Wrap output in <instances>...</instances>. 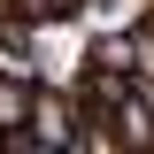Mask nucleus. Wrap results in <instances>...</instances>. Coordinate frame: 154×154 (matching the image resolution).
<instances>
[{
	"instance_id": "1",
	"label": "nucleus",
	"mask_w": 154,
	"mask_h": 154,
	"mask_svg": "<svg viewBox=\"0 0 154 154\" xmlns=\"http://www.w3.org/2000/svg\"><path fill=\"white\" fill-rule=\"evenodd\" d=\"M77 131H85V100L69 93V85H38L31 93V116H23V139H38V146H77Z\"/></svg>"
},
{
	"instance_id": "2",
	"label": "nucleus",
	"mask_w": 154,
	"mask_h": 154,
	"mask_svg": "<svg viewBox=\"0 0 154 154\" xmlns=\"http://www.w3.org/2000/svg\"><path fill=\"white\" fill-rule=\"evenodd\" d=\"M0 77H23V85L46 77V62H38V23H23V16L0 23Z\"/></svg>"
},
{
	"instance_id": "3",
	"label": "nucleus",
	"mask_w": 154,
	"mask_h": 154,
	"mask_svg": "<svg viewBox=\"0 0 154 154\" xmlns=\"http://www.w3.org/2000/svg\"><path fill=\"white\" fill-rule=\"evenodd\" d=\"M85 69L139 77V31H93V38H85Z\"/></svg>"
},
{
	"instance_id": "4",
	"label": "nucleus",
	"mask_w": 154,
	"mask_h": 154,
	"mask_svg": "<svg viewBox=\"0 0 154 154\" xmlns=\"http://www.w3.org/2000/svg\"><path fill=\"white\" fill-rule=\"evenodd\" d=\"M31 93L38 85H23V77H0V131L23 139V116H31Z\"/></svg>"
},
{
	"instance_id": "5",
	"label": "nucleus",
	"mask_w": 154,
	"mask_h": 154,
	"mask_svg": "<svg viewBox=\"0 0 154 154\" xmlns=\"http://www.w3.org/2000/svg\"><path fill=\"white\" fill-rule=\"evenodd\" d=\"M69 154H123V139L108 131V116H85V131H77V146Z\"/></svg>"
},
{
	"instance_id": "6",
	"label": "nucleus",
	"mask_w": 154,
	"mask_h": 154,
	"mask_svg": "<svg viewBox=\"0 0 154 154\" xmlns=\"http://www.w3.org/2000/svg\"><path fill=\"white\" fill-rule=\"evenodd\" d=\"M0 154H16V131H0Z\"/></svg>"
},
{
	"instance_id": "7",
	"label": "nucleus",
	"mask_w": 154,
	"mask_h": 154,
	"mask_svg": "<svg viewBox=\"0 0 154 154\" xmlns=\"http://www.w3.org/2000/svg\"><path fill=\"white\" fill-rule=\"evenodd\" d=\"M0 23H8V0H0Z\"/></svg>"
}]
</instances>
